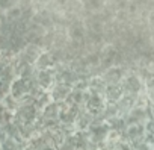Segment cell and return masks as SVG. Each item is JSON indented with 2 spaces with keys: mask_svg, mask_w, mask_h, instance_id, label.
<instances>
[{
  "mask_svg": "<svg viewBox=\"0 0 154 150\" xmlns=\"http://www.w3.org/2000/svg\"><path fill=\"white\" fill-rule=\"evenodd\" d=\"M35 82H36V85H38L42 91H45V93H50L51 88L54 87V78H53V74H51L48 70H41V71L38 73V76L35 78Z\"/></svg>",
  "mask_w": 154,
  "mask_h": 150,
  "instance_id": "3",
  "label": "cell"
},
{
  "mask_svg": "<svg viewBox=\"0 0 154 150\" xmlns=\"http://www.w3.org/2000/svg\"><path fill=\"white\" fill-rule=\"evenodd\" d=\"M33 150H57V147L53 144V141L48 142V139H42V138H39V142L33 147Z\"/></svg>",
  "mask_w": 154,
  "mask_h": 150,
  "instance_id": "5",
  "label": "cell"
},
{
  "mask_svg": "<svg viewBox=\"0 0 154 150\" xmlns=\"http://www.w3.org/2000/svg\"><path fill=\"white\" fill-rule=\"evenodd\" d=\"M0 150H20V144L12 135L8 133L0 139Z\"/></svg>",
  "mask_w": 154,
  "mask_h": 150,
  "instance_id": "4",
  "label": "cell"
},
{
  "mask_svg": "<svg viewBox=\"0 0 154 150\" xmlns=\"http://www.w3.org/2000/svg\"><path fill=\"white\" fill-rule=\"evenodd\" d=\"M83 108H85L86 112H89L92 117H95L98 114H103V111L106 108V99L100 93H91L89 91V96H88Z\"/></svg>",
  "mask_w": 154,
  "mask_h": 150,
  "instance_id": "2",
  "label": "cell"
},
{
  "mask_svg": "<svg viewBox=\"0 0 154 150\" xmlns=\"http://www.w3.org/2000/svg\"><path fill=\"white\" fill-rule=\"evenodd\" d=\"M79 112H80L79 106H75L74 103H69V102H62L60 108H59V123H60V126H63V127L72 126L77 115H79Z\"/></svg>",
  "mask_w": 154,
  "mask_h": 150,
  "instance_id": "1",
  "label": "cell"
},
{
  "mask_svg": "<svg viewBox=\"0 0 154 150\" xmlns=\"http://www.w3.org/2000/svg\"><path fill=\"white\" fill-rule=\"evenodd\" d=\"M9 90H11V82H6L3 79H0V103L9 96Z\"/></svg>",
  "mask_w": 154,
  "mask_h": 150,
  "instance_id": "6",
  "label": "cell"
}]
</instances>
